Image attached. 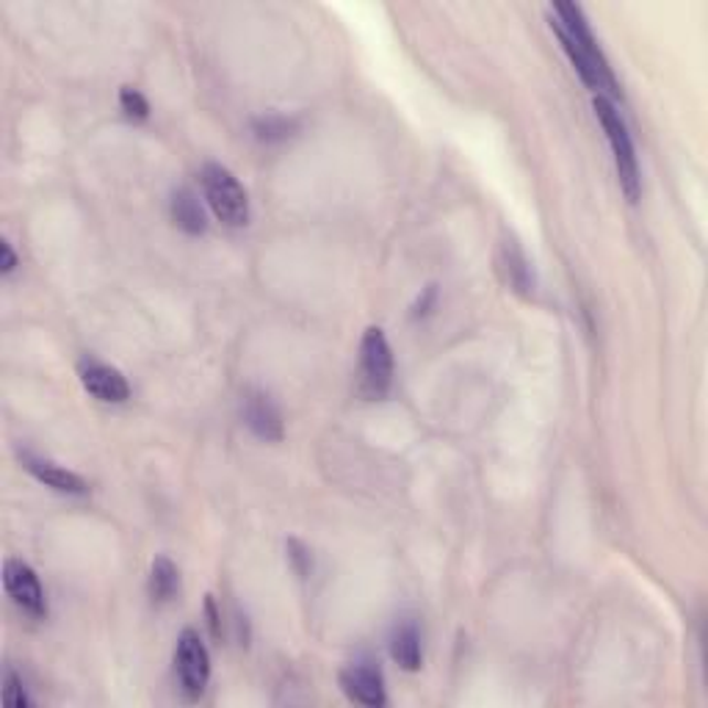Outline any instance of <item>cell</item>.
I'll return each mask as SVG.
<instances>
[{
  "instance_id": "cell-1",
  "label": "cell",
  "mask_w": 708,
  "mask_h": 708,
  "mask_svg": "<svg viewBox=\"0 0 708 708\" xmlns=\"http://www.w3.org/2000/svg\"><path fill=\"white\" fill-rule=\"evenodd\" d=\"M551 31L557 34L559 45H562L565 56L570 58L576 73H579V78L590 89L612 92V95L618 92L614 89L612 69H609L607 58H603L601 47H598L596 36H592L584 12L576 3H554Z\"/></svg>"
},
{
  "instance_id": "cell-2",
  "label": "cell",
  "mask_w": 708,
  "mask_h": 708,
  "mask_svg": "<svg viewBox=\"0 0 708 708\" xmlns=\"http://www.w3.org/2000/svg\"><path fill=\"white\" fill-rule=\"evenodd\" d=\"M592 108H596L598 122H601L603 133H607L609 150H612V158H614V169H618L620 186H623L625 197H629L631 203H636V200H640L642 178H640V161H636L634 141H631L629 128H625V119L620 117L618 106L603 95H598L596 100H592Z\"/></svg>"
},
{
  "instance_id": "cell-3",
  "label": "cell",
  "mask_w": 708,
  "mask_h": 708,
  "mask_svg": "<svg viewBox=\"0 0 708 708\" xmlns=\"http://www.w3.org/2000/svg\"><path fill=\"white\" fill-rule=\"evenodd\" d=\"M205 203L227 227H244L249 222V197L236 174L222 163H205L200 172Z\"/></svg>"
},
{
  "instance_id": "cell-4",
  "label": "cell",
  "mask_w": 708,
  "mask_h": 708,
  "mask_svg": "<svg viewBox=\"0 0 708 708\" xmlns=\"http://www.w3.org/2000/svg\"><path fill=\"white\" fill-rule=\"evenodd\" d=\"M361 383L363 390L374 399L388 394L390 383H394V352L379 326L366 330L361 341Z\"/></svg>"
},
{
  "instance_id": "cell-5",
  "label": "cell",
  "mask_w": 708,
  "mask_h": 708,
  "mask_svg": "<svg viewBox=\"0 0 708 708\" xmlns=\"http://www.w3.org/2000/svg\"><path fill=\"white\" fill-rule=\"evenodd\" d=\"M174 669L181 678L183 691L189 697H200L211 680V656L205 642L200 640L197 631L186 629L178 636V647H174Z\"/></svg>"
},
{
  "instance_id": "cell-6",
  "label": "cell",
  "mask_w": 708,
  "mask_h": 708,
  "mask_svg": "<svg viewBox=\"0 0 708 708\" xmlns=\"http://www.w3.org/2000/svg\"><path fill=\"white\" fill-rule=\"evenodd\" d=\"M341 689L346 691L348 700L361 702V706L379 708L385 706V678L374 662H352L341 669Z\"/></svg>"
},
{
  "instance_id": "cell-7",
  "label": "cell",
  "mask_w": 708,
  "mask_h": 708,
  "mask_svg": "<svg viewBox=\"0 0 708 708\" xmlns=\"http://www.w3.org/2000/svg\"><path fill=\"white\" fill-rule=\"evenodd\" d=\"M3 584H7V592L12 596V601L18 603L23 612H29L31 618H42V614L47 612L45 590H42L40 584V576L25 562L9 559L7 568H3Z\"/></svg>"
},
{
  "instance_id": "cell-8",
  "label": "cell",
  "mask_w": 708,
  "mask_h": 708,
  "mask_svg": "<svg viewBox=\"0 0 708 708\" xmlns=\"http://www.w3.org/2000/svg\"><path fill=\"white\" fill-rule=\"evenodd\" d=\"M81 385L89 390L95 399L108 401V405H122L130 399V385L114 366H106L100 361H81L78 366Z\"/></svg>"
},
{
  "instance_id": "cell-9",
  "label": "cell",
  "mask_w": 708,
  "mask_h": 708,
  "mask_svg": "<svg viewBox=\"0 0 708 708\" xmlns=\"http://www.w3.org/2000/svg\"><path fill=\"white\" fill-rule=\"evenodd\" d=\"M20 462H23L25 471L42 482L45 487L58 490V493L67 495H84L86 493V482L78 476V473L67 471V468L56 465L53 460H45V457L34 454V451H20Z\"/></svg>"
},
{
  "instance_id": "cell-10",
  "label": "cell",
  "mask_w": 708,
  "mask_h": 708,
  "mask_svg": "<svg viewBox=\"0 0 708 708\" xmlns=\"http://www.w3.org/2000/svg\"><path fill=\"white\" fill-rule=\"evenodd\" d=\"M244 423L260 440H269V443L282 440V416L264 390H249L247 394V399H244Z\"/></svg>"
},
{
  "instance_id": "cell-11",
  "label": "cell",
  "mask_w": 708,
  "mask_h": 708,
  "mask_svg": "<svg viewBox=\"0 0 708 708\" xmlns=\"http://www.w3.org/2000/svg\"><path fill=\"white\" fill-rule=\"evenodd\" d=\"M390 656L401 669H418L421 667V631L412 620H401L396 625L394 636H390Z\"/></svg>"
},
{
  "instance_id": "cell-12",
  "label": "cell",
  "mask_w": 708,
  "mask_h": 708,
  "mask_svg": "<svg viewBox=\"0 0 708 708\" xmlns=\"http://www.w3.org/2000/svg\"><path fill=\"white\" fill-rule=\"evenodd\" d=\"M172 219L189 236H200L205 233V211L200 205L197 194L192 189H178L172 194Z\"/></svg>"
},
{
  "instance_id": "cell-13",
  "label": "cell",
  "mask_w": 708,
  "mask_h": 708,
  "mask_svg": "<svg viewBox=\"0 0 708 708\" xmlns=\"http://www.w3.org/2000/svg\"><path fill=\"white\" fill-rule=\"evenodd\" d=\"M178 587H181V573H178V568L172 565V559L167 557H158L155 562H152V570H150V596L152 601H172L174 592H178Z\"/></svg>"
},
{
  "instance_id": "cell-14",
  "label": "cell",
  "mask_w": 708,
  "mask_h": 708,
  "mask_svg": "<svg viewBox=\"0 0 708 708\" xmlns=\"http://www.w3.org/2000/svg\"><path fill=\"white\" fill-rule=\"evenodd\" d=\"M504 269L509 275V282L515 286V291L528 293L535 288V275H532V266H528L526 255L517 249L515 242L504 244Z\"/></svg>"
},
{
  "instance_id": "cell-15",
  "label": "cell",
  "mask_w": 708,
  "mask_h": 708,
  "mask_svg": "<svg viewBox=\"0 0 708 708\" xmlns=\"http://www.w3.org/2000/svg\"><path fill=\"white\" fill-rule=\"evenodd\" d=\"M297 128V122L293 119H286V117H264V119H255V133H258V139H266V141H277V139H286V136H291V130Z\"/></svg>"
},
{
  "instance_id": "cell-16",
  "label": "cell",
  "mask_w": 708,
  "mask_h": 708,
  "mask_svg": "<svg viewBox=\"0 0 708 708\" xmlns=\"http://www.w3.org/2000/svg\"><path fill=\"white\" fill-rule=\"evenodd\" d=\"M119 106H122V111L128 114L130 119L150 117V103H147L144 95H141L139 89H133V86H122V92H119Z\"/></svg>"
},
{
  "instance_id": "cell-17",
  "label": "cell",
  "mask_w": 708,
  "mask_h": 708,
  "mask_svg": "<svg viewBox=\"0 0 708 708\" xmlns=\"http://www.w3.org/2000/svg\"><path fill=\"white\" fill-rule=\"evenodd\" d=\"M3 702H7L9 708H25V706H29V697H25L23 680H20L18 675L12 673V669H7V675H3Z\"/></svg>"
},
{
  "instance_id": "cell-18",
  "label": "cell",
  "mask_w": 708,
  "mask_h": 708,
  "mask_svg": "<svg viewBox=\"0 0 708 708\" xmlns=\"http://www.w3.org/2000/svg\"><path fill=\"white\" fill-rule=\"evenodd\" d=\"M14 266H18V258H14L9 242H3L0 244V271H3V275H12Z\"/></svg>"
}]
</instances>
